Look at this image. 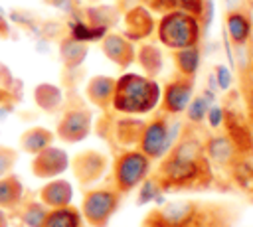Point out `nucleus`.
Instances as JSON below:
<instances>
[{
    "mask_svg": "<svg viewBox=\"0 0 253 227\" xmlns=\"http://www.w3.org/2000/svg\"><path fill=\"white\" fill-rule=\"evenodd\" d=\"M0 227H6V217H4L2 211H0Z\"/></svg>",
    "mask_w": 253,
    "mask_h": 227,
    "instance_id": "nucleus-23",
    "label": "nucleus"
},
{
    "mask_svg": "<svg viewBox=\"0 0 253 227\" xmlns=\"http://www.w3.org/2000/svg\"><path fill=\"white\" fill-rule=\"evenodd\" d=\"M45 209H43V205H40V203H30L28 207H26V211H24V223L28 225V227H42V223H43V219H45Z\"/></svg>",
    "mask_w": 253,
    "mask_h": 227,
    "instance_id": "nucleus-19",
    "label": "nucleus"
},
{
    "mask_svg": "<svg viewBox=\"0 0 253 227\" xmlns=\"http://www.w3.org/2000/svg\"><path fill=\"white\" fill-rule=\"evenodd\" d=\"M40 197L49 207H61V205H69L71 203L73 189H71L69 182H65V180H53V182H49V184H45L42 188Z\"/></svg>",
    "mask_w": 253,
    "mask_h": 227,
    "instance_id": "nucleus-10",
    "label": "nucleus"
},
{
    "mask_svg": "<svg viewBox=\"0 0 253 227\" xmlns=\"http://www.w3.org/2000/svg\"><path fill=\"white\" fill-rule=\"evenodd\" d=\"M231 176H233V184L253 197V164L245 162V160L233 162L231 164Z\"/></svg>",
    "mask_w": 253,
    "mask_h": 227,
    "instance_id": "nucleus-14",
    "label": "nucleus"
},
{
    "mask_svg": "<svg viewBox=\"0 0 253 227\" xmlns=\"http://www.w3.org/2000/svg\"><path fill=\"white\" fill-rule=\"evenodd\" d=\"M158 95L160 89L154 81L138 75H125L113 91V103L123 113H146L156 105Z\"/></svg>",
    "mask_w": 253,
    "mask_h": 227,
    "instance_id": "nucleus-3",
    "label": "nucleus"
},
{
    "mask_svg": "<svg viewBox=\"0 0 253 227\" xmlns=\"http://www.w3.org/2000/svg\"><path fill=\"white\" fill-rule=\"evenodd\" d=\"M150 174V158L140 150H128L117 156L113 168V188L125 195L136 189Z\"/></svg>",
    "mask_w": 253,
    "mask_h": 227,
    "instance_id": "nucleus-4",
    "label": "nucleus"
},
{
    "mask_svg": "<svg viewBox=\"0 0 253 227\" xmlns=\"http://www.w3.org/2000/svg\"><path fill=\"white\" fill-rule=\"evenodd\" d=\"M51 140V134L43 128H32L28 130L24 136H22V146L28 150V152H34L38 154L40 150H43Z\"/></svg>",
    "mask_w": 253,
    "mask_h": 227,
    "instance_id": "nucleus-17",
    "label": "nucleus"
},
{
    "mask_svg": "<svg viewBox=\"0 0 253 227\" xmlns=\"http://www.w3.org/2000/svg\"><path fill=\"white\" fill-rule=\"evenodd\" d=\"M14 160H16V154L12 150L0 146V174L8 172L12 168V164H14Z\"/></svg>",
    "mask_w": 253,
    "mask_h": 227,
    "instance_id": "nucleus-22",
    "label": "nucleus"
},
{
    "mask_svg": "<svg viewBox=\"0 0 253 227\" xmlns=\"http://www.w3.org/2000/svg\"><path fill=\"white\" fill-rule=\"evenodd\" d=\"M162 189H160V186H158V182H156V178L154 180H144L142 182V189H140V195H138V199H140V203H146V201H150V199H154L158 193H160Z\"/></svg>",
    "mask_w": 253,
    "mask_h": 227,
    "instance_id": "nucleus-21",
    "label": "nucleus"
},
{
    "mask_svg": "<svg viewBox=\"0 0 253 227\" xmlns=\"http://www.w3.org/2000/svg\"><path fill=\"white\" fill-rule=\"evenodd\" d=\"M227 4H229V6H235V4H237V0H227Z\"/></svg>",
    "mask_w": 253,
    "mask_h": 227,
    "instance_id": "nucleus-24",
    "label": "nucleus"
},
{
    "mask_svg": "<svg viewBox=\"0 0 253 227\" xmlns=\"http://www.w3.org/2000/svg\"><path fill=\"white\" fill-rule=\"evenodd\" d=\"M81 213L71 205L53 207L45 213L42 227H81Z\"/></svg>",
    "mask_w": 253,
    "mask_h": 227,
    "instance_id": "nucleus-13",
    "label": "nucleus"
},
{
    "mask_svg": "<svg viewBox=\"0 0 253 227\" xmlns=\"http://www.w3.org/2000/svg\"><path fill=\"white\" fill-rule=\"evenodd\" d=\"M188 97H190V87L188 85H182V83H174L170 85L168 93H166V109L172 111V113H180L186 105H188Z\"/></svg>",
    "mask_w": 253,
    "mask_h": 227,
    "instance_id": "nucleus-16",
    "label": "nucleus"
},
{
    "mask_svg": "<svg viewBox=\"0 0 253 227\" xmlns=\"http://www.w3.org/2000/svg\"><path fill=\"white\" fill-rule=\"evenodd\" d=\"M89 130V114L85 113H69L63 120H61V126H59V136L69 140V142H75V140H81Z\"/></svg>",
    "mask_w": 253,
    "mask_h": 227,
    "instance_id": "nucleus-12",
    "label": "nucleus"
},
{
    "mask_svg": "<svg viewBox=\"0 0 253 227\" xmlns=\"http://www.w3.org/2000/svg\"><path fill=\"white\" fill-rule=\"evenodd\" d=\"M229 34H231V38H233L237 43H241V41L247 38V34H249L247 22H245L243 18H231V20H229Z\"/></svg>",
    "mask_w": 253,
    "mask_h": 227,
    "instance_id": "nucleus-20",
    "label": "nucleus"
},
{
    "mask_svg": "<svg viewBox=\"0 0 253 227\" xmlns=\"http://www.w3.org/2000/svg\"><path fill=\"white\" fill-rule=\"evenodd\" d=\"M156 182L162 191L204 189L213 182L211 168L196 142H180L160 164Z\"/></svg>",
    "mask_w": 253,
    "mask_h": 227,
    "instance_id": "nucleus-1",
    "label": "nucleus"
},
{
    "mask_svg": "<svg viewBox=\"0 0 253 227\" xmlns=\"http://www.w3.org/2000/svg\"><path fill=\"white\" fill-rule=\"evenodd\" d=\"M22 199V184L18 178L8 176L0 180V207H14Z\"/></svg>",
    "mask_w": 253,
    "mask_h": 227,
    "instance_id": "nucleus-15",
    "label": "nucleus"
},
{
    "mask_svg": "<svg viewBox=\"0 0 253 227\" xmlns=\"http://www.w3.org/2000/svg\"><path fill=\"white\" fill-rule=\"evenodd\" d=\"M170 144H172V134L164 120L150 122L140 134V152L146 154L150 160L162 158L170 150Z\"/></svg>",
    "mask_w": 253,
    "mask_h": 227,
    "instance_id": "nucleus-7",
    "label": "nucleus"
},
{
    "mask_svg": "<svg viewBox=\"0 0 253 227\" xmlns=\"http://www.w3.org/2000/svg\"><path fill=\"white\" fill-rule=\"evenodd\" d=\"M160 38L166 45L182 49V47H190L196 41L198 30L194 20L186 16H170L160 26Z\"/></svg>",
    "mask_w": 253,
    "mask_h": 227,
    "instance_id": "nucleus-6",
    "label": "nucleus"
},
{
    "mask_svg": "<svg viewBox=\"0 0 253 227\" xmlns=\"http://www.w3.org/2000/svg\"><path fill=\"white\" fill-rule=\"evenodd\" d=\"M113 91H115V83L111 79H93L91 85H89V95L95 103H107L111 97H113Z\"/></svg>",
    "mask_w": 253,
    "mask_h": 227,
    "instance_id": "nucleus-18",
    "label": "nucleus"
},
{
    "mask_svg": "<svg viewBox=\"0 0 253 227\" xmlns=\"http://www.w3.org/2000/svg\"><path fill=\"white\" fill-rule=\"evenodd\" d=\"M206 150H208V156H210L215 164H219V166L231 168V164L237 162V146H235L231 140H227L225 136H215V138H211V140L208 142Z\"/></svg>",
    "mask_w": 253,
    "mask_h": 227,
    "instance_id": "nucleus-11",
    "label": "nucleus"
},
{
    "mask_svg": "<svg viewBox=\"0 0 253 227\" xmlns=\"http://www.w3.org/2000/svg\"><path fill=\"white\" fill-rule=\"evenodd\" d=\"M67 164H69V160H67V156H65L63 150L45 146L43 150H40L36 154L34 174L40 176V178H53V176L61 174L67 168Z\"/></svg>",
    "mask_w": 253,
    "mask_h": 227,
    "instance_id": "nucleus-8",
    "label": "nucleus"
},
{
    "mask_svg": "<svg viewBox=\"0 0 253 227\" xmlns=\"http://www.w3.org/2000/svg\"><path fill=\"white\" fill-rule=\"evenodd\" d=\"M107 160L97 154V152H85L83 156H79L75 160V176L79 178V182L83 184H91L97 178H101V174L105 172Z\"/></svg>",
    "mask_w": 253,
    "mask_h": 227,
    "instance_id": "nucleus-9",
    "label": "nucleus"
},
{
    "mask_svg": "<svg viewBox=\"0 0 253 227\" xmlns=\"http://www.w3.org/2000/svg\"><path fill=\"white\" fill-rule=\"evenodd\" d=\"M237 213L225 203L180 199L146 215L140 227H231Z\"/></svg>",
    "mask_w": 253,
    "mask_h": 227,
    "instance_id": "nucleus-2",
    "label": "nucleus"
},
{
    "mask_svg": "<svg viewBox=\"0 0 253 227\" xmlns=\"http://www.w3.org/2000/svg\"><path fill=\"white\" fill-rule=\"evenodd\" d=\"M121 203V193L115 188L89 189L83 197L81 217L93 227H107Z\"/></svg>",
    "mask_w": 253,
    "mask_h": 227,
    "instance_id": "nucleus-5",
    "label": "nucleus"
}]
</instances>
